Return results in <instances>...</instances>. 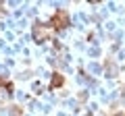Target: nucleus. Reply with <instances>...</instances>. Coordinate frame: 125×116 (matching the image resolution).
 Masks as SVG:
<instances>
[{"mask_svg": "<svg viewBox=\"0 0 125 116\" xmlns=\"http://www.w3.org/2000/svg\"><path fill=\"white\" fill-rule=\"evenodd\" d=\"M69 23H71V19H69V15L65 13V10H58V13H54L52 21H50V27H54L56 31H62V29H67Z\"/></svg>", "mask_w": 125, "mask_h": 116, "instance_id": "f257e3e1", "label": "nucleus"}, {"mask_svg": "<svg viewBox=\"0 0 125 116\" xmlns=\"http://www.w3.org/2000/svg\"><path fill=\"white\" fill-rule=\"evenodd\" d=\"M62 83H65V77H62L61 73H54V75H52V79H50V89L62 87Z\"/></svg>", "mask_w": 125, "mask_h": 116, "instance_id": "f03ea898", "label": "nucleus"}]
</instances>
